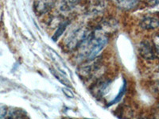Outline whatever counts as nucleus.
I'll list each match as a JSON object with an SVG mask.
<instances>
[{
	"instance_id": "f8f14e48",
	"label": "nucleus",
	"mask_w": 159,
	"mask_h": 119,
	"mask_svg": "<svg viewBox=\"0 0 159 119\" xmlns=\"http://www.w3.org/2000/svg\"><path fill=\"white\" fill-rule=\"evenodd\" d=\"M7 108L5 107H0V118L3 117L7 114Z\"/></svg>"
},
{
	"instance_id": "9b49d317",
	"label": "nucleus",
	"mask_w": 159,
	"mask_h": 119,
	"mask_svg": "<svg viewBox=\"0 0 159 119\" xmlns=\"http://www.w3.org/2000/svg\"><path fill=\"white\" fill-rule=\"evenodd\" d=\"M63 90V93L65 95V96L69 99H72V98H74V94H73V92L70 90L69 88L68 87H65V88L62 89Z\"/></svg>"
},
{
	"instance_id": "f257e3e1",
	"label": "nucleus",
	"mask_w": 159,
	"mask_h": 119,
	"mask_svg": "<svg viewBox=\"0 0 159 119\" xmlns=\"http://www.w3.org/2000/svg\"><path fill=\"white\" fill-rule=\"evenodd\" d=\"M107 41L108 39L104 35L99 37H96L94 35L89 36L83 44L84 45V47H88V52L86 53L88 59L90 60H94L99 52L104 49L107 43Z\"/></svg>"
},
{
	"instance_id": "2eb2a0df",
	"label": "nucleus",
	"mask_w": 159,
	"mask_h": 119,
	"mask_svg": "<svg viewBox=\"0 0 159 119\" xmlns=\"http://www.w3.org/2000/svg\"><path fill=\"white\" fill-rule=\"evenodd\" d=\"M158 72H159V69H158Z\"/></svg>"
},
{
	"instance_id": "39448f33",
	"label": "nucleus",
	"mask_w": 159,
	"mask_h": 119,
	"mask_svg": "<svg viewBox=\"0 0 159 119\" xmlns=\"http://www.w3.org/2000/svg\"><path fill=\"white\" fill-rule=\"evenodd\" d=\"M139 25L145 30H153L159 27V19L153 16L145 17L140 21Z\"/></svg>"
},
{
	"instance_id": "9d476101",
	"label": "nucleus",
	"mask_w": 159,
	"mask_h": 119,
	"mask_svg": "<svg viewBox=\"0 0 159 119\" xmlns=\"http://www.w3.org/2000/svg\"><path fill=\"white\" fill-rule=\"evenodd\" d=\"M126 86H127V85H126V81H125V80H124V83H123V87H122V88H121V90H120V91H119V95H118L116 97V99H115L114 100H113V101L111 102V103L110 105L115 104V103H116L119 102V100L121 99V98H123V94H124L125 90H126Z\"/></svg>"
},
{
	"instance_id": "0eeeda50",
	"label": "nucleus",
	"mask_w": 159,
	"mask_h": 119,
	"mask_svg": "<svg viewBox=\"0 0 159 119\" xmlns=\"http://www.w3.org/2000/svg\"><path fill=\"white\" fill-rule=\"evenodd\" d=\"M69 21H65V22H61V23L60 24L58 29H57L56 32L54 33V34L52 35V39L53 40L54 42H57L58 38H59L63 34L64 31H65V29L67 28V26L69 25Z\"/></svg>"
},
{
	"instance_id": "6e6552de",
	"label": "nucleus",
	"mask_w": 159,
	"mask_h": 119,
	"mask_svg": "<svg viewBox=\"0 0 159 119\" xmlns=\"http://www.w3.org/2000/svg\"><path fill=\"white\" fill-rule=\"evenodd\" d=\"M50 71H51V73H52V74L54 76L55 78H57V79L58 81H60L61 83L65 84V86L70 87V86H71L70 82L68 80L67 78L65 77L64 75H62L61 72H58L57 71L55 70V69H53V68H52V69L50 68Z\"/></svg>"
},
{
	"instance_id": "7ed1b4c3",
	"label": "nucleus",
	"mask_w": 159,
	"mask_h": 119,
	"mask_svg": "<svg viewBox=\"0 0 159 119\" xmlns=\"http://www.w3.org/2000/svg\"><path fill=\"white\" fill-rule=\"evenodd\" d=\"M139 52L140 56L145 60H152L155 58V51L152 43L147 40H145L140 43L139 46Z\"/></svg>"
},
{
	"instance_id": "f03ea898",
	"label": "nucleus",
	"mask_w": 159,
	"mask_h": 119,
	"mask_svg": "<svg viewBox=\"0 0 159 119\" xmlns=\"http://www.w3.org/2000/svg\"><path fill=\"white\" fill-rule=\"evenodd\" d=\"M89 36L90 34L86 28H79L72 33L71 36L69 37L67 44H66V47L71 51L75 50L79 47H81L82 45L84 43V42Z\"/></svg>"
},
{
	"instance_id": "423d86ee",
	"label": "nucleus",
	"mask_w": 159,
	"mask_h": 119,
	"mask_svg": "<svg viewBox=\"0 0 159 119\" xmlns=\"http://www.w3.org/2000/svg\"><path fill=\"white\" fill-rule=\"evenodd\" d=\"M118 7L124 11H131L138 7L139 0H113Z\"/></svg>"
},
{
	"instance_id": "1a4fd4ad",
	"label": "nucleus",
	"mask_w": 159,
	"mask_h": 119,
	"mask_svg": "<svg viewBox=\"0 0 159 119\" xmlns=\"http://www.w3.org/2000/svg\"><path fill=\"white\" fill-rule=\"evenodd\" d=\"M80 0H62L61 7L64 11H69L77 5Z\"/></svg>"
},
{
	"instance_id": "ddd939ff",
	"label": "nucleus",
	"mask_w": 159,
	"mask_h": 119,
	"mask_svg": "<svg viewBox=\"0 0 159 119\" xmlns=\"http://www.w3.org/2000/svg\"><path fill=\"white\" fill-rule=\"evenodd\" d=\"M139 119H150V118H147V117H140Z\"/></svg>"
},
{
	"instance_id": "4468645a",
	"label": "nucleus",
	"mask_w": 159,
	"mask_h": 119,
	"mask_svg": "<svg viewBox=\"0 0 159 119\" xmlns=\"http://www.w3.org/2000/svg\"><path fill=\"white\" fill-rule=\"evenodd\" d=\"M157 108H158V110H159V103L157 104Z\"/></svg>"
},
{
	"instance_id": "20e7f679",
	"label": "nucleus",
	"mask_w": 159,
	"mask_h": 119,
	"mask_svg": "<svg viewBox=\"0 0 159 119\" xmlns=\"http://www.w3.org/2000/svg\"><path fill=\"white\" fill-rule=\"evenodd\" d=\"M56 0H34V9L38 15H45L54 7Z\"/></svg>"
}]
</instances>
